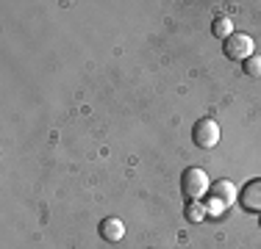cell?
<instances>
[{
  "label": "cell",
  "instance_id": "2",
  "mask_svg": "<svg viewBox=\"0 0 261 249\" xmlns=\"http://www.w3.org/2000/svg\"><path fill=\"white\" fill-rule=\"evenodd\" d=\"M211 180L206 169H200V166H189V169H184L181 174V194L186 197V202H192V199H200L203 194H208L211 189Z\"/></svg>",
  "mask_w": 261,
  "mask_h": 249
},
{
  "label": "cell",
  "instance_id": "5",
  "mask_svg": "<svg viewBox=\"0 0 261 249\" xmlns=\"http://www.w3.org/2000/svg\"><path fill=\"white\" fill-rule=\"evenodd\" d=\"M239 202H242V208L250 210V213H261V177L245 183V189L239 191Z\"/></svg>",
  "mask_w": 261,
  "mask_h": 249
},
{
  "label": "cell",
  "instance_id": "4",
  "mask_svg": "<svg viewBox=\"0 0 261 249\" xmlns=\"http://www.w3.org/2000/svg\"><path fill=\"white\" fill-rule=\"evenodd\" d=\"M192 139H195V144L203 147V149L217 147V141H220V124L214 119H208V116H203V119H197L195 128H192Z\"/></svg>",
  "mask_w": 261,
  "mask_h": 249
},
{
  "label": "cell",
  "instance_id": "1",
  "mask_svg": "<svg viewBox=\"0 0 261 249\" xmlns=\"http://www.w3.org/2000/svg\"><path fill=\"white\" fill-rule=\"evenodd\" d=\"M239 199V189L231 183V180H217L214 185L208 189V199H206V213L220 216L225 213L228 208Z\"/></svg>",
  "mask_w": 261,
  "mask_h": 249
},
{
  "label": "cell",
  "instance_id": "6",
  "mask_svg": "<svg viewBox=\"0 0 261 249\" xmlns=\"http://www.w3.org/2000/svg\"><path fill=\"white\" fill-rule=\"evenodd\" d=\"M122 235H125V224H122L117 216H109V219L100 222V238L103 241H122Z\"/></svg>",
  "mask_w": 261,
  "mask_h": 249
},
{
  "label": "cell",
  "instance_id": "3",
  "mask_svg": "<svg viewBox=\"0 0 261 249\" xmlns=\"http://www.w3.org/2000/svg\"><path fill=\"white\" fill-rule=\"evenodd\" d=\"M253 50H256L253 36L242 34V30H233V34L225 39V45H222V53H225L231 61H247L253 55Z\"/></svg>",
  "mask_w": 261,
  "mask_h": 249
},
{
  "label": "cell",
  "instance_id": "8",
  "mask_svg": "<svg viewBox=\"0 0 261 249\" xmlns=\"http://www.w3.org/2000/svg\"><path fill=\"white\" fill-rule=\"evenodd\" d=\"M184 216H186V222H200L203 216H206V205H200L197 199H192V202L184 208Z\"/></svg>",
  "mask_w": 261,
  "mask_h": 249
},
{
  "label": "cell",
  "instance_id": "7",
  "mask_svg": "<svg viewBox=\"0 0 261 249\" xmlns=\"http://www.w3.org/2000/svg\"><path fill=\"white\" fill-rule=\"evenodd\" d=\"M211 34H214L217 39L225 42L228 36L233 34V20H231V17H217V20L211 22Z\"/></svg>",
  "mask_w": 261,
  "mask_h": 249
},
{
  "label": "cell",
  "instance_id": "10",
  "mask_svg": "<svg viewBox=\"0 0 261 249\" xmlns=\"http://www.w3.org/2000/svg\"><path fill=\"white\" fill-rule=\"evenodd\" d=\"M258 222H261V213H258Z\"/></svg>",
  "mask_w": 261,
  "mask_h": 249
},
{
  "label": "cell",
  "instance_id": "9",
  "mask_svg": "<svg viewBox=\"0 0 261 249\" xmlns=\"http://www.w3.org/2000/svg\"><path fill=\"white\" fill-rule=\"evenodd\" d=\"M242 67H245V72L250 75V78H261V55L253 53L247 61H242Z\"/></svg>",
  "mask_w": 261,
  "mask_h": 249
}]
</instances>
